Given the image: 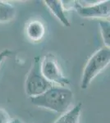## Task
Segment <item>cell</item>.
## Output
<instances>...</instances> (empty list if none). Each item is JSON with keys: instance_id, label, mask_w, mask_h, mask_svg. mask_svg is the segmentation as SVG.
Here are the masks:
<instances>
[{"instance_id": "obj_13", "label": "cell", "mask_w": 110, "mask_h": 123, "mask_svg": "<svg viewBox=\"0 0 110 123\" xmlns=\"http://www.w3.org/2000/svg\"><path fill=\"white\" fill-rule=\"evenodd\" d=\"M9 123H22V122H21V121L19 120V119L14 118V119H11V121H10Z\"/></svg>"}, {"instance_id": "obj_3", "label": "cell", "mask_w": 110, "mask_h": 123, "mask_svg": "<svg viewBox=\"0 0 110 123\" xmlns=\"http://www.w3.org/2000/svg\"><path fill=\"white\" fill-rule=\"evenodd\" d=\"M41 57L37 56L32 61V65L28 72L25 83L26 94L30 98L41 95L53 86V84L47 80L41 71Z\"/></svg>"}, {"instance_id": "obj_11", "label": "cell", "mask_w": 110, "mask_h": 123, "mask_svg": "<svg viewBox=\"0 0 110 123\" xmlns=\"http://www.w3.org/2000/svg\"><path fill=\"white\" fill-rule=\"evenodd\" d=\"M11 121L9 114L3 108H0V123H9Z\"/></svg>"}, {"instance_id": "obj_5", "label": "cell", "mask_w": 110, "mask_h": 123, "mask_svg": "<svg viewBox=\"0 0 110 123\" xmlns=\"http://www.w3.org/2000/svg\"><path fill=\"white\" fill-rule=\"evenodd\" d=\"M75 8L78 14L83 17L99 18V20L110 17V0L102 1L89 6H83L77 3Z\"/></svg>"}, {"instance_id": "obj_9", "label": "cell", "mask_w": 110, "mask_h": 123, "mask_svg": "<svg viewBox=\"0 0 110 123\" xmlns=\"http://www.w3.org/2000/svg\"><path fill=\"white\" fill-rule=\"evenodd\" d=\"M17 13L15 7L7 2L0 1V23L8 22L14 19Z\"/></svg>"}, {"instance_id": "obj_1", "label": "cell", "mask_w": 110, "mask_h": 123, "mask_svg": "<svg viewBox=\"0 0 110 123\" xmlns=\"http://www.w3.org/2000/svg\"><path fill=\"white\" fill-rule=\"evenodd\" d=\"M30 100L37 107L65 113L72 104L73 93L67 87L53 85L41 95L30 98Z\"/></svg>"}, {"instance_id": "obj_6", "label": "cell", "mask_w": 110, "mask_h": 123, "mask_svg": "<svg viewBox=\"0 0 110 123\" xmlns=\"http://www.w3.org/2000/svg\"><path fill=\"white\" fill-rule=\"evenodd\" d=\"M45 3L51 11V12L61 21V23L64 26H71V23L66 15L65 8L63 7L62 1L60 0H45Z\"/></svg>"}, {"instance_id": "obj_4", "label": "cell", "mask_w": 110, "mask_h": 123, "mask_svg": "<svg viewBox=\"0 0 110 123\" xmlns=\"http://www.w3.org/2000/svg\"><path fill=\"white\" fill-rule=\"evenodd\" d=\"M41 71L44 76L54 85L66 87L70 81L63 74L55 56L49 53L41 60Z\"/></svg>"}, {"instance_id": "obj_12", "label": "cell", "mask_w": 110, "mask_h": 123, "mask_svg": "<svg viewBox=\"0 0 110 123\" xmlns=\"http://www.w3.org/2000/svg\"><path fill=\"white\" fill-rule=\"evenodd\" d=\"M12 53H13V52H12L11 50H9V49H3V51L0 52V66H1L3 62L4 61L7 57L11 56Z\"/></svg>"}, {"instance_id": "obj_8", "label": "cell", "mask_w": 110, "mask_h": 123, "mask_svg": "<svg viewBox=\"0 0 110 123\" xmlns=\"http://www.w3.org/2000/svg\"><path fill=\"white\" fill-rule=\"evenodd\" d=\"M82 109V104L79 103L72 108L62 115L54 123H80V117Z\"/></svg>"}, {"instance_id": "obj_14", "label": "cell", "mask_w": 110, "mask_h": 123, "mask_svg": "<svg viewBox=\"0 0 110 123\" xmlns=\"http://www.w3.org/2000/svg\"><path fill=\"white\" fill-rule=\"evenodd\" d=\"M109 21H110V17H109Z\"/></svg>"}, {"instance_id": "obj_2", "label": "cell", "mask_w": 110, "mask_h": 123, "mask_svg": "<svg viewBox=\"0 0 110 123\" xmlns=\"http://www.w3.org/2000/svg\"><path fill=\"white\" fill-rule=\"evenodd\" d=\"M110 64V49L101 48L92 54L85 64L81 80V88L85 90L92 80Z\"/></svg>"}, {"instance_id": "obj_10", "label": "cell", "mask_w": 110, "mask_h": 123, "mask_svg": "<svg viewBox=\"0 0 110 123\" xmlns=\"http://www.w3.org/2000/svg\"><path fill=\"white\" fill-rule=\"evenodd\" d=\"M101 36L105 47L110 49V21L109 19L99 20Z\"/></svg>"}, {"instance_id": "obj_7", "label": "cell", "mask_w": 110, "mask_h": 123, "mask_svg": "<svg viewBox=\"0 0 110 123\" xmlns=\"http://www.w3.org/2000/svg\"><path fill=\"white\" fill-rule=\"evenodd\" d=\"M27 37L31 41L37 42L43 39L45 35V25L38 20H34L28 23L26 29Z\"/></svg>"}]
</instances>
